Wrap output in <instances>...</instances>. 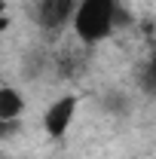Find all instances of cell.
Wrapping results in <instances>:
<instances>
[{"label":"cell","mask_w":156,"mask_h":159,"mask_svg":"<svg viewBox=\"0 0 156 159\" xmlns=\"http://www.w3.org/2000/svg\"><path fill=\"white\" fill-rule=\"evenodd\" d=\"M117 16L119 6L117 0H80L77 12H74V31L83 43H101L110 37V31H117Z\"/></svg>","instance_id":"obj_1"},{"label":"cell","mask_w":156,"mask_h":159,"mask_svg":"<svg viewBox=\"0 0 156 159\" xmlns=\"http://www.w3.org/2000/svg\"><path fill=\"white\" fill-rule=\"evenodd\" d=\"M74 113H77V95H64V98L52 101L43 113V129L49 138H64L71 122H74Z\"/></svg>","instance_id":"obj_2"},{"label":"cell","mask_w":156,"mask_h":159,"mask_svg":"<svg viewBox=\"0 0 156 159\" xmlns=\"http://www.w3.org/2000/svg\"><path fill=\"white\" fill-rule=\"evenodd\" d=\"M77 3L80 0H40L34 19H37V25L46 28V31H58V28H64L67 21H74Z\"/></svg>","instance_id":"obj_3"},{"label":"cell","mask_w":156,"mask_h":159,"mask_svg":"<svg viewBox=\"0 0 156 159\" xmlns=\"http://www.w3.org/2000/svg\"><path fill=\"white\" fill-rule=\"evenodd\" d=\"M21 110H25L21 92L12 86H0V119H21Z\"/></svg>","instance_id":"obj_4"},{"label":"cell","mask_w":156,"mask_h":159,"mask_svg":"<svg viewBox=\"0 0 156 159\" xmlns=\"http://www.w3.org/2000/svg\"><path fill=\"white\" fill-rule=\"evenodd\" d=\"M138 86H141L147 95H156V52L147 58L144 70H141V77H138Z\"/></svg>","instance_id":"obj_5"},{"label":"cell","mask_w":156,"mask_h":159,"mask_svg":"<svg viewBox=\"0 0 156 159\" xmlns=\"http://www.w3.org/2000/svg\"><path fill=\"white\" fill-rule=\"evenodd\" d=\"M104 107H107L110 113H126V110H129V101L122 98L119 92H110V95L104 98Z\"/></svg>","instance_id":"obj_6"},{"label":"cell","mask_w":156,"mask_h":159,"mask_svg":"<svg viewBox=\"0 0 156 159\" xmlns=\"http://www.w3.org/2000/svg\"><path fill=\"white\" fill-rule=\"evenodd\" d=\"M21 129V119H0V141L3 138H16Z\"/></svg>","instance_id":"obj_7"},{"label":"cell","mask_w":156,"mask_h":159,"mask_svg":"<svg viewBox=\"0 0 156 159\" xmlns=\"http://www.w3.org/2000/svg\"><path fill=\"white\" fill-rule=\"evenodd\" d=\"M9 28V6H6V0H0V34Z\"/></svg>","instance_id":"obj_8"}]
</instances>
